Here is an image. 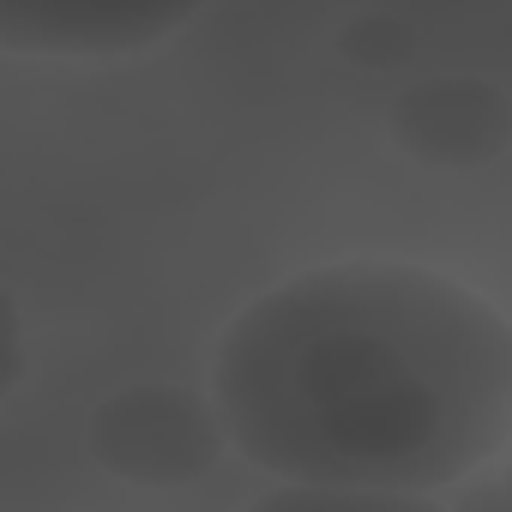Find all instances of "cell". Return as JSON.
I'll return each mask as SVG.
<instances>
[{
  "mask_svg": "<svg viewBox=\"0 0 512 512\" xmlns=\"http://www.w3.org/2000/svg\"><path fill=\"white\" fill-rule=\"evenodd\" d=\"M25 380V320H19V302L13 290L0 284V404H7Z\"/></svg>",
  "mask_w": 512,
  "mask_h": 512,
  "instance_id": "obj_7",
  "label": "cell"
},
{
  "mask_svg": "<svg viewBox=\"0 0 512 512\" xmlns=\"http://www.w3.org/2000/svg\"><path fill=\"white\" fill-rule=\"evenodd\" d=\"M85 446H91L97 470H109L115 482L187 488V482H205L223 464L229 440H223L211 392L139 380V386L109 392L85 416Z\"/></svg>",
  "mask_w": 512,
  "mask_h": 512,
  "instance_id": "obj_2",
  "label": "cell"
},
{
  "mask_svg": "<svg viewBox=\"0 0 512 512\" xmlns=\"http://www.w3.org/2000/svg\"><path fill=\"white\" fill-rule=\"evenodd\" d=\"M386 139L422 169H488L512 145V97L482 73H422L386 103Z\"/></svg>",
  "mask_w": 512,
  "mask_h": 512,
  "instance_id": "obj_3",
  "label": "cell"
},
{
  "mask_svg": "<svg viewBox=\"0 0 512 512\" xmlns=\"http://www.w3.org/2000/svg\"><path fill=\"white\" fill-rule=\"evenodd\" d=\"M332 43H338V55H344L350 67H362V73H398V67L416 61L422 31H416V19L398 13V7H362V13H350V19L338 25Z\"/></svg>",
  "mask_w": 512,
  "mask_h": 512,
  "instance_id": "obj_5",
  "label": "cell"
},
{
  "mask_svg": "<svg viewBox=\"0 0 512 512\" xmlns=\"http://www.w3.org/2000/svg\"><path fill=\"white\" fill-rule=\"evenodd\" d=\"M187 25H193V7H55V0H0V49H13V55L115 61V55H145Z\"/></svg>",
  "mask_w": 512,
  "mask_h": 512,
  "instance_id": "obj_4",
  "label": "cell"
},
{
  "mask_svg": "<svg viewBox=\"0 0 512 512\" xmlns=\"http://www.w3.org/2000/svg\"><path fill=\"white\" fill-rule=\"evenodd\" d=\"M211 404L223 440L278 482L458 488L512 434V326L416 260L308 266L223 326Z\"/></svg>",
  "mask_w": 512,
  "mask_h": 512,
  "instance_id": "obj_1",
  "label": "cell"
},
{
  "mask_svg": "<svg viewBox=\"0 0 512 512\" xmlns=\"http://www.w3.org/2000/svg\"><path fill=\"white\" fill-rule=\"evenodd\" d=\"M446 512H512V488H506L500 470H476V476L458 482V500Z\"/></svg>",
  "mask_w": 512,
  "mask_h": 512,
  "instance_id": "obj_8",
  "label": "cell"
},
{
  "mask_svg": "<svg viewBox=\"0 0 512 512\" xmlns=\"http://www.w3.org/2000/svg\"><path fill=\"white\" fill-rule=\"evenodd\" d=\"M241 512H446L434 494H374V488H272Z\"/></svg>",
  "mask_w": 512,
  "mask_h": 512,
  "instance_id": "obj_6",
  "label": "cell"
}]
</instances>
